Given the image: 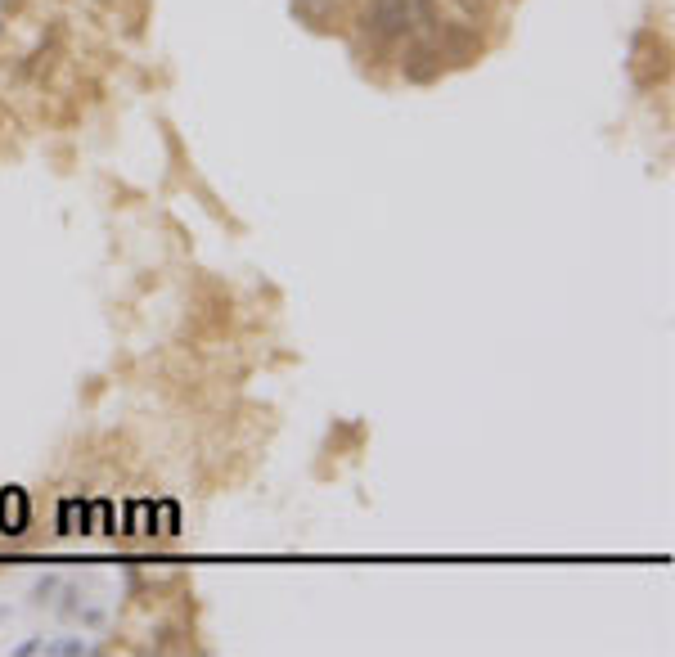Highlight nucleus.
Masks as SVG:
<instances>
[{
    "mask_svg": "<svg viewBox=\"0 0 675 657\" xmlns=\"http://www.w3.org/2000/svg\"><path fill=\"white\" fill-rule=\"evenodd\" d=\"M23 522H27V500H23V491H5V495H0V527L14 536V531H23Z\"/></svg>",
    "mask_w": 675,
    "mask_h": 657,
    "instance_id": "5",
    "label": "nucleus"
},
{
    "mask_svg": "<svg viewBox=\"0 0 675 657\" xmlns=\"http://www.w3.org/2000/svg\"><path fill=\"white\" fill-rule=\"evenodd\" d=\"M414 27H419V0H369L365 32L378 45L405 41V36H414Z\"/></svg>",
    "mask_w": 675,
    "mask_h": 657,
    "instance_id": "1",
    "label": "nucleus"
},
{
    "mask_svg": "<svg viewBox=\"0 0 675 657\" xmlns=\"http://www.w3.org/2000/svg\"><path fill=\"white\" fill-rule=\"evenodd\" d=\"M45 653H59V657H77V653H90V644L81 639H54V644H41Z\"/></svg>",
    "mask_w": 675,
    "mask_h": 657,
    "instance_id": "6",
    "label": "nucleus"
},
{
    "mask_svg": "<svg viewBox=\"0 0 675 657\" xmlns=\"http://www.w3.org/2000/svg\"><path fill=\"white\" fill-rule=\"evenodd\" d=\"M437 50L446 63H464L482 50V36H477V27H468V23H441L437 27Z\"/></svg>",
    "mask_w": 675,
    "mask_h": 657,
    "instance_id": "4",
    "label": "nucleus"
},
{
    "mask_svg": "<svg viewBox=\"0 0 675 657\" xmlns=\"http://www.w3.org/2000/svg\"><path fill=\"white\" fill-rule=\"evenodd\" d=\"M441 68H446V59H441L437 41H428V36H405V41H401L396 72H401L405 81H414V86H428V81L441 77Z\"/></svg>",
    "mask_w": 675,
    "mask_h": 657,
    "instance_id": "2",
    "label": "nucleus"
},
{
    "mask_svg": "<svg viewBox=\"0 0 675 657\" xmlns=\"http://www.w3.org/2000/svg\"><path fill=\"white\" fill-rule=\"evenodd\" d=\"M54 63H59V27H45V36H36V45L18 59V77L23 81H45Z\"/></svg>",
    "mask_w": 675,
    "mask_h": 657,
    "instance_id": "3",
    "label": "nucleus"
},
{
    "mask_svg": "<svg viewBox=\"0 0 675 657\" xmlns=\"http://www.w3.org/2000/svg\"><path fill=\"white\" fill-rule=\"evenodd\" d=\"M297 9H302V14H329L333 0H297Z\"/></svg>",
    "mask_w": 675,
    "mask_h": 657,
    "instance_id": "7",
    "label": "nucleus"
}]
</instances>
